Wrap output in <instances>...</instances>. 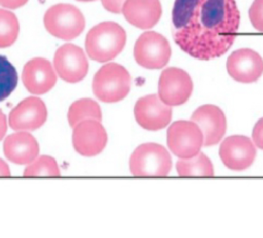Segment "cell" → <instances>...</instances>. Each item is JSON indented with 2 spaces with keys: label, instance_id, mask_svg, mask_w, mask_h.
I'll return each instance as SVG.
<instances>
[{
  "label": "cell",
  "instance_id": "6da1fadb",
  "mask_svg": "<svg viewBox=\"0 0 263 238\" xmlns=\"http://www.w3.org/2000/svg\"><path fill=\"white\" fill-rule=\"evenodd\" d=\"M239 22L235 0H176L173 36L191 57L212 60L231 48Z\"/></svg>",
  "mask_w": 263,
  "mask_h": 238
},
{
  "label": "cell",
  "instance_id": "7a4b0ae2",
  "mask_svg": "<svg viewBox=\"0 0 263 238\" xmlns=\"http://www.w3.org/2000/svg\"><path fill=\"white\" fill-rule=\"evenodd\" d=\"M127 35L122 26L115 22H102L87 34L85 47L88 56L104 63L115 59L124 49Z\"/></svg>",
  "mask_w": 263,
  "mask_h": 238
},
{
  "label": "cell",
  "instance_id": "3957f363",
  "mask_svg": "<svg viewBox=\"0 0 263 238\" xmlns=\"http://www.w3.org/2000/svg\"><path fill=\"white\" fill-rule=\"evenodd\" d=\"M92 88L94 95L100 101L116 103L129 94L131 76L124 66L118 63H107L94 75Z\"/></svg>",
  "mask_w": 263,
  "mask_h": 238
},
{
  "label": "cell",
  "instance_id": "277c9868",
  "mask_svg": "<svg viewBox=\"0 0 263 238\" xmlns=\"http://www.w3.org/2000/svg\"><path fill=\"white\" fill-rule=\"evenodd\" d=\"M129 166L135 176H166L172 170L173 162L163 146L148 143L136 149L130 157Z\"/></svg>",
  "mask_w": 263,
  "mask_h": 238
},
{
  "label": "cell",
  "instance_id": "5b68a950",
  "mask_svg": "<svg viewBox=\"0 0 263 238\" xmlns=\"http://www.w3.org/2000/svg\"><path fill=\"white\" fill-rule=\"evenodd\" d=\"M44 24L47 31L62 41L77 38L85 29V18L74 6L58 4L51 7L45 14Z\"/></svg>",
  "mask_w": 263,
  "mask_h": 238
},
{
  "label": "cell",
  "instance_id": "8992f818",
  "mask_svg": "<svg viewBox=\"0 0 263 238\" xmlns=\"http://www.w3.org/2000/svg\"><path fill=\"white\" fill-rule=\"evenodd\" d=\"M134 54L137 63L142 67L160 69L170 62L172 48L163 35L155 31H147L138 38Z\"/></svg>",
  "mask_w": 263,
  "mask_h": 238
},
{
  "label": "cell",
  "instance_id": "52a82bcc",
  "mask_svg": "<svg viewBox=\"0 0 263 238\" xmlns=\"http://www.w3.org/2000/svg\"><path fill=\"white\" fill-rule=\"evenodd\" d=\"M167 146L180 159L197 155L203 147V134L193 121H177L167 130Z\"/></svg>",
  "mask_w": 263,
  "mask_h": 238
},
{
  "label": "cell",
  "instance_id": "ba28073f",
  "mask_svg": "<svg viewBox=\"0 0 263 238\" xmlns=\"http://www.w3.org/2000/svg\"><path fill=\"white\" fill-rule=\"evenodd\" d=\"M193 92V82L185 70L170 67L162 71L158 82V96L170 106L186 103Z\"/></svg>",
  "mask_w": 263,
  "mask_h": 238
},
{
  "label": "cell",
  "instance_id": "9c48e42d",
  "mask_svg": "<svg viewBox=\"0 0 263 238\" xmlns=\"http://www.w3.org/2000/svg\"><path fill=\"white\" fill-rule=\"evenodd\" d=\"M54 68L61 80L74 84L86 77L89 63L83 49L73 44H65L55 53Z\"/></svg>",
  "mask_w": 263,
  "mask_h": 238
},
{
  "label": "cell",
  "instance_id": "30bf717a",
  "mask_svg": "<svg viewBox=\"0 0 263 238\" xmlns=\"http://www.w3.org/2000/svg\"><path fill=\"white\" fill-rule=\"evenodd\" d=\"M135 116L138 124L144 129L158 131L165 128L172 121L173 109L158 95H147L137 101Z\"/></svg>",
  "mask_w": 263,
  "mask_h": 238
},
{
  "label": "cell",
  "instance_id": "8fae6325",
  "mask_svg": "<svg viewBox=\"0 0 263 238\" xmlns=\"http://www.w3.org/2000/svg\"><path fill=\"white\" fill-rule=\"evenodd\" d=\"M107 133L97 120H85L73 127L72 146L84 157L99 155L106 147Z\"/></svg>",
  "mask_w": 263,
  "mask_h": 238
},
{
  "label": "cell",
  "instance_id": "7c38bea8",
  "mask_svg": "<svg viewBox=\"0 0 263 238\" xmlns=\"http://www.w3.org/2000/svg\"><path fill=\"white\" fill-rule=\"evenodd\" d=\"M47 117L45 102L39 97L30 96L12 109L9 124L15 131H35L46 123Z\"/></svg>",
  "mask_w": 263,
  "mask_h": 238
},
{
  "label": "cell",
  "instance_id": "4fadbf2b",
  "mask_svg": "<svg viewBox=\"0 0 263 238\" xmlns=\"http://www.w3.org/2000/svg\"><path fill=\"white\" fill-rule=\"evenodd\" d=\"M219 155L227 168L234 171H242L254 163L257 151L250 138L234 135L224 140L220 147Z\"/></svg>",
  "mask_w": 263,
  "mask_h": 238
},
{
  "label": "cell",
  "instance_id": "5bb4252c",
  "mask_svg": "<svg viewBox=\"0 0 263 238\" xmlns=\"http://www.w3.org/2000/svg\"><path fill=\"white\" fill-rule=\"evenodd\" d=\"M203 134V147H212L221 142L227 129L226 116L221 108L213 104L198 107L191 115Z\"/></svg>",
  "mask_w": 263,
  "mask_h": 238
},
{
  "label": "cell",
  "instance_id": "9a60e30c",
  "mask_svg": "<svg viewBox=\"0 0 263 238\" xmlns=\"http://www.w3.org/2000/svg\"><path fill=\"white\" fill-rule=\"evenodd\" d=\"M228 74L239 83L257 82L263 74V59L254 50L245 48L234 51L227 59Z\"/></svg>",
  "mask_w": 263,
  "mask_h": 238
},
{
  "label": "cell",
  "instance_id": "2e32d148",
  "mask_svg": "<svg viewBox=\"0 0 263 238\" xmlns=\"http://www.w3.org/2000/svg\"><path fill=\"white\" fill-rule=\"evenodd\" d=\"M22 81L28 92L33 95H43L54 88L57 74L49 60L34 58L25 64Z\"/></svg>",
  "mask_w": 263,
  "mask_h": 238
},
{
  "label": "cell",
  "instance_id": "e0dca14e",
  "mask_svg": "<svg viewBox=\"0 0 263 238\" xmlns=\"http://www.w3.org/2000/svg\"><path fill=\"white\" fill-rule=\"evenodd\" d=\"M122 13L131 25L145 30L159 22L162 8L159 0H126Z\"/></svg>",
  "mask_w": 263,
  "mask_h": 238
},
{
  "label": "cell",
  "instance_id": "ac0fdd59",
  "mask_svg": "<svg viewBox=\"0 0 263 238\" xmlns=\"http://www.w3.org/2000/svg\"><path fill=\"white\" fill-rule=\"evenodd\" d=\"M4 153L10 162L25 165L39 157L40 146L33 135L27 131H18L6 138Z\"/></svg>",
  "mask_w": 263,
  "mask_h": 238
},
{
  "label": "cell",
  "instance_id": "d6986e66",
  "mask_svg": "<svg viewBox=\"0 0 263 238\" xmlns=\"http://www.w3.org/2000/svg\"><path fill=\"white\" fill-rule=\"evenodd\" d=\"M69 125L73 128L80 122L85 120H102V112L99 104L90 98H84L74 101L67 113Z\"/></svg>",
  "mask_w": 263,
  "mask_h": 238
},
{
  "label": "cell",
  "instance_id": "ffe728a7",
  "mask_svg": "<svg viewBox=\"0 0 263 238\" xmlns=\"http://www.w3.org/2000/svg\"><path fill=\"white\" fill-rule=\"evenodd\" d=\"M177 172L180 176H214L212 161L203 153H198L192 158L181 159L177 163Z\"/></svg>",
  "mask_w": 263,
  "mask_h": 238
},
{
  "label": "cell",
  "instance_id": "44dd1931",
  "mask_svg": "<svg viewBox=\"0 0 263 238\" xmlns=\"http://www.w3.org/2000/svg\"><path fill=\"white\" fill-rule=\"evenodd\" d=\"M20 25L17 16L7 10H0V49L13 46L19 35Z\"/></svg>",
  "mask_w": 263,
  "mask_h": 238
},
{
  "label": "cell",
  "instance_id": "7402d4cb",
  "mask_svg": "<svg viewBox=\"0 0 263 238\" xmlns=\"http://www.w3.org/2000/svg\"><path fill=\"white\" fill-rule=\"evenodd\" d=\"M18 72L7 57L0 55V102L6 100L17 88Z\"/></svg>",
  "mask_w": 263,
  "mask_h": 238
},
{
  "label": "cell",
  "instance_id": "603a6c76",
  "mask_svg": "<svg viewBox=\"0 0 263 238\" xmlns=\"http://www.w3.org/2000/svg\"><path fill=\"white\" fill-rule=\"evenodd\" d=\"M24 176H60V167L57 161L50 156L37 157L28 164L23 172Z\"/></svg>",
  "mask_w": 263,
  "mask_h": 238
},
{
  "label": "cell",
  "instance_id": "cb8c5ba5",
  "mask_svg": "<svg viewBox=\"0 0 263 238\" xmlns=\"http://www.w3.org/2000/svg\"><path fill=\"white\" fill-rule=\"evenodd\" d=\"M249 17L254 28L263 32V0H254L249 10Z\"/></svg>",
  "mask_w": 263,
  "mask_h": 238
},
{
  "label": "cell",
  "instance_id": "d4e9b609",
  "mask_svg": "<svg viewBox=\"0 0 263 238\" xmlns=\"http://www.w3.org/2000/svg\"><path fill=\"white\" fill-rule=\"evenodd\" d=\"M252 138L255 147L263 150V117L260 118V120L256 123L253 129Z\"/></svg>",
  "mask_w": 263,
  "mask_h": 238
},
{
  "label": "cell",
  "instance_id": "484cf974",
  "mask_svg": "<svg viewBox=\"0 0 263 238\" xmlns=\"http://www.w3.org/2000/svg\"><path fill=\"white\" fill-rule=\"evenodd\" d=\"M125 2L126 0H101V4L106 11L112 14H120Z\"/></svg>",
  "mask_w": 263,
  "mask_h": 238
},
{
  "label": "cell",
  "instance_id": "4316f807",
  "mask_svg": "<svg viewBox=\"0 0 263 238\" xmlns=\"http://www.w3.org/2000/svg\"><path fill=\"white\" fill-rule=\"evenodd\" d=\"M27 3L28 0H0V6L10 10H16L25 6Z\"/></svg>",
  "mask_w": 263,
  "mask_h": 238
},
{
  "label": "cell",
  "instance_id": "83f0119b",
  "mask_svg": "<svg viewBox=\"0 0 263 238\" xmlns=\"http://www.w3.org/2000/svg\"><path fill=\"white\" fill-rule=\"evenodd\" d=\"M8 131V121H7V116L3 112V110L0 109V141H3L4 137L6 136Z\"/></svg>",
  "mask_w": 263,
  "mask_h": 238
},
{
  "label": "cell",
  "instance_id": "f1b7e54d",
  "mask_svg": "<svg viewBox=\"0 0 263 238\" xmlns=\"http://www.w3.org/2000/svg\"><path fill=\"white\" fill-rule=\"evenodd\" d=\"M0 176H11L10 167L3 159H0Z\"/></svg>",
  "mask_w": 263,
  "mask_h": 238
},
{
  "label": "cell",
  "instance_id": "f546056e",
  "mask_svg": "<svg viewBox=\"0 0 263 238\" xmlns=\"http://www.w3.org/2000/svg\"><path fill=\"white\" fill-rule=\"evenodd\" d=\"M78 2H83V3H91V2H95V0H78Z\"/></svg>",
  "mask_w": 263,
  "mask_h": 238
}]
</instances>
